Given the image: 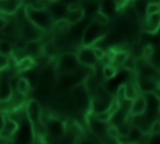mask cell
Segmentation results:
<instances>
[{"instance_id":"obj_1","label":"cell","mask_w":160,"mask_h":144,"mask_svg":"<svg viewBox=\"0 0 160 144\" xmlns=\"http://www.w3.org/2000/svg\"><path fill=\"white\" fill-rule=\"evenodd\" d=\"M24 13H25L26 19L39 30H50L54 24V19L51 18L48 10L34 9L31 5L26 4L24 8Z\"/></svg>"},{"instance_id":"obj_2","label":"cell","mask_w":160,"mask_h":144,"mask_svg":"<svg viewBox=\"0 0 160 144\" xmlns=\"http://www.w3.org/2000/svg\"><path fill=\"white\" fill-rule=\"evenodd\" d=\"M106 25H101L94 19L89 21V24L85 26L82 35H81V45L82 46H92L95 45L101 38H104L109 30L105 29Z\"/></svg>"},{"instance_id":"obj_3","label":"cell","mask_w":160,"mask_h":144,"mask_svg":"<svg viewBox=\"0 0 160 144\" xmlns=\"http://www.w3.org/2000/svg\"><path fill=\"white\" fill-rule=\"evenodd\" d=\"M71 101L72 105L75 108H78L79 110H86L90 106V95L85 88L84 80L80 81L79 84L74 85L71 89Z\"/></svg>"},{"instance_id":"obj_4","label":"cell","mask_w":160,"mask_h":144,"mask_svg":"<svg viewBox=\"0 0 160 144\" xmlns=\"http://www.w3.org/2000/svg\"><path fill=\"white\" fill-rule=\"evenodd\" d=\"M80 64L76 59V55L74 53H65L61 54L56 61V71L60 74H70V73H78L80 70Z\"/></svg>"},{"instance_id":"obj_5","label":"cell","mask_w":160,"mask_h":144,"mask_svg":"<svg viewBox=\"0 0 160 144\" xmlns=\"http://www.w3.org/2000/svg\"><path fill=\"white\" fill-rule=\"evenodd\" d=\"M46 135L50 136L54 140H61L66 131V125L64 121H61L59 118H49L46 121H44Z\"/></svg>"},{"instance_id":"obj_6","label":"cell","mask_w":160,"mask_h":144,"mask_svg":"<svg viewBox=\"0 0 160 144\" xmlns=\"http://www.w3.org/2000/svg\"><path fill=\"white\" fill-rule=\"evenodd\" d=\"M140 30L146 34H155L160 29V11L150 15H145L140 20Z\"/></svg>"},{"instance_id":"obj_7","label":"cell","mask_w":160,"mask_h":144,"mask_svg":"<svg viewBox=\"0 0 160 144\" xmlns=\"http://www.w3.org/2000/svg\"><path fill=\"white\" fill-rule=\"evenodd\" d=\"M75 55H76V59L81 66L94 68L99 63V60L95 58V55L92 53L91 46H82L81 45V48L75 53Z\"/></svg>"},{"instance_id":"obj_8","label":"cell","mask_w":160,"mask_h":144,"mask_svg":"<svg viewBox=\"0 0 160 144\" xmlns=\"http://www.w3.org/2000/svg\"><path fill=\"white\" fill-rule=\"evenodd\" d=\"M88 124H89V128H90V131L100 138L105 136L106 135V130H108V126H109V123H105V121H100L98 120L94 114L91 113L89 116H88Z\"/></svg>"},{"instance_id":"obj_9","label":"cell","mask_w":160,"mask_h":144,"mask_svg":"<svg viewBox=\"0 0 160 144\" xmlns=\"http://www.w3.org/2000/svg\"><path fill=\"white\" fill-rule=\"evenodd\" d=\"M146 109H148V99L139 94L138 96H135L132 100H131V104H130V109H129V114L130 115H139V114H144L146 113Z\"/></svg>"},{"instance_id":"obj_10","label":"cell","mask_w":160,"mask_h":144,"mask_svg":"<svg viewBox=\"0 0 160 144\" xmlns=\"http://www.w3.org/2000/svg\"><path fill=\"white\" fill-rule=\"evenodd\" d=\"M18 129H19V123L10 116H5L4 125L0 130V138H2L5 140L9 138H12L15 135V133L18 131Z\"/></svg>"},{"instance_id":"obj_11","label":"cell","mask_w":160,"mask_h":144,"mask_svg":"<svg viewBox=\"0 0 160 144\" xmlns=\"http://www.w3.org/2000/svg\"><path fill=\"white\" fill-rule=\"evenodd\" d=\"M136 85L140 93H154L156 89V80L151 79V78H144V76H139L138 75V80H136Z\"/></svg>"},{"instance_id":"obj_12","label":"cell","mask_w":160,"mask_h":144,"mask_svg":"<svg viewBox=\"0 0 160 144\" xmlns=\"http://www.w3.org/2000/svg\"><path fill=\"white\" fill-rule=\"evenodd\" d=\"M118 10L119 9L114 0H99V11L105 16H108L109 19H111Z\"/></svg>"},{"instance_id":"obj_13","label":"cell","mask_w":160,"mask_h":144,"mask_svg":"<svg viewBox=\"0 0 160 144\" xmlns=\"http://www.w3.org/2000/svg\"><path fill=\"white\" fill-rule=\"evenodd\" d=\"M84 18H85L84 9H82V6H80V8H76V9H66V14H65L64 19L70 25H72V24H76V23L81 21Z\"/></svg>"},{"instance_id":"obj_14","label":"cell","mask_w":160,"mask_h":144,"mask_svg":"<svg viewBox=\"0 0 160 144\" xmlns=\"http://www.w3.org/2000/svg\"><path fill=\"white\" fill-rule=\"evenodd\" d=\"M48 11L50 13V15H51V18L54 19V21H56V20H60V19H64V18H65L66 6L55 0V1H52V4L49 6Z\"/></svg>"},{"instance_id":"obj_15","label":"cell","mask_w":160,"mask_h":144,"mask_svg":"<svg viewBox=\"0 0 160 144\" xmlns=\"http://www.w3.org/2000/svg\"><path fill=\"white\" fill-rule=\"evenodd\" d=\"M22 78H25L28 80V83L30 84L31 89H35L38 83H39V78H40V69H38V66H32L25 71H22Z\"/></svg>"},{"instance_id":"obj_16","label":"cell","mask_w":160,"mask_h":144,"mask_svg":"<svg viewBox=\"0 0 160 144\" xmlns=\"http://www.w3.org/2000/svg\"><path fill=\"white\" fill-rule=\"evenodd\" d=\"M24 51L26 53L28 56L30 58H36L38 55L41 54V44L39 41V39H35V40H29L26 41V45H25V49Z\"/></svg>"},{"instance_id":"obj_17","label":"cell","mask_w":160,"mask_h":144,"mask_svg":"<svg viewBox=\"0 0 160 144\" xmlns=\"http://www.w3.org/2000/svg\"><path fill=\"white\" fill-rule=\"evenodd\" d=\"M22 0H0V10L5 14H14L21 5Z\"/></svg>"},{"instance_id":"obj_18","label":"cell","mask_w":160,"mask_h":144,"mask_svg":"<svg viewBox=\"0 0 160 144\" xmlns=\"http://www.w3.org/2000/svg\"><path fill=\"white\" fill-rule=\"evenodd\" d=\"M129 56V53L128 51H124V50H116L112 55H111V60H110V64L114 66V68H120L124 65L126 58Z\"/></svg>"},{"instance_id":"obj_19","label":"cell","mask_w":160,"mask_h":144,"mask_svg":"<svg viewBox=\"0 0 160 144\" xmlns=\"http://www.w3.org/2000/svg\"><path fill=\"white\" fill-rule=\"evenodd\" d=\"M126 136H128L129 144H130V143H140V144H141V140H142V138H144V133H142V130H141L140 128L131 125Z\"/></svg>"},{"instance_id":"obj_20","label":"cell","mask_w":160,"mask_h":144,"mask_svg":"<svg viewBox=\"0 0 160 144\" xmlns=\"http://www.w3.org/2000/svg\"><path fill=\"white\" fill-rule=\"evenodd\" d=\"M41 53H42L45 56H48V58H50V59H54V58L59 54V46H58L55 43L49 41V43L41 45Z\"/></svg>"},{"instance_id":"obj_21","label":"cell","mask_w":160,"mask_h":144,"mask_svg":"<svg viewBox=\"0 0 160 144\" xmlns=\"http://www.w3.org/2000/svg\"><path fill=\"white\" fill-rule=\"evenodd\" d=\"M124 85H125V91H126V99L132 100L135 96H138L140 94L136 83H134L131 80H128L126 83H124Z\"/></svg>"},{"instance_id":"obj_22","label":"cell","mask_w":160,"mask_h":144,"mask_svg":"<svg viewBox=\"0 0 160 144\" xmlns=\"http://www.w3.org/2000/svg\"><path fill=\"white\" fill-rule=\"evenodd\" d=\"M32 66H35L34 59L26 55V56L21 58V59L18 61V64H16V70H18L19 73H22V71H25V70H28V69H30V68H32Z\"/></svg>"},{"instance_id":"obj_23","label":"cell","mask_w":160,"mask_h":144,"mask_svg":"<svg viewBox=\"0 0 160 144\" xmlns=\"http://www.w3.org/2000/svg\"><path fill=\"white\" fill-rule=\"evenodd\" d=\"M149 61V64H151L155 69H158L160 71V48L156 46V48H152V51L151 54L148 56L146 59Z\"/></svg>"},{"instance_id":"obj_24","label":"cell","mask_w":160,"mask_h":144,"mask_svg":"<svg viewBox=\"0 0 160 144\" xmlns=\"http://www.w3.org/2000/svg\"><path fill=\"white\" fill-rule=\"evenodd\" d=\"M118 74V69L114 68L111 64H106V65H102V69H101V75L105 80H111L115 78V75Z\"/></svg>"},{"instance_id":"obj_25","label":"cell","mask_w":160,"mask_h":144,"mask_svg":"<svg viewBox=\"0 0 160 144\" xmlns=\"http://www.w3.org/2000/svg\"><path fill=\"white\" fill-rule=\"evenodd\" d=\"M16 89H18V93H19V94H21V95L25 96V95L31 90V86H30V84L28 83V80L21 76V78H19L18 81H16Z\"/></svg>"},{"instance_id":"obj_26","label":"cell","mask_w":160,"mask_h":144,"mask_svg":"<svg viewBox=\"0 0 160 144\" xmlns=\"http://www.w3.org/2000/svg\"><path fill=\"white\" fill-rule=\"evenodd\" d=\"M14 51V48H12V44L8 40H0V55H4V56H9L11 55Z\"/></svg>"},{"instance_id":"obj_27","label":"cell","mask_w":160,"mask_h":144,"mask_svg":"<svg viewBox=\"0 0 160 144\" xmlns=\"http://www.w3.org/2000/svg\"><path fill=\"white\" fill-rule=\"evenodd\" d=\"M52 1L55 0H34L32 3H30L29 5H31L34 9H39V10H48L49 6L52 4Z\"/></svg>"},{"instance_id":"obj_28","label":"cell","mask_w":160,"mask_h":144,"mask_svg":"<svg viewBox=\"0 0 160 144\" xmlns=\"http://www.w3.org/2000/svg\"><path fill=\"white\" fill-rule=\"evenodd\" d=\"M159 11H160V4L159 3H152V1L148 3L146 9H145V15L155 14V13H159Z\"/></svg>"},{"instance_id":"obj_29","label":"cell","mask_w":160,"mask_h":144,"mask_svg":"<svg viewBox=\"0 0 160 144\" xmlns=\"http://www.w3.org/2000/svg\"><path fill=\"white\" fill-rule=\"evenodd\" d=\"M94 116H95L98 120H100V121L109 123V121H110V119H111V113H110V111L106 109V110H104V111L95 113V114H94Z\"/></svg>"},{"instance_id":"obj_30","label":"cell","mask_w":160,"mask_h":144,"mask_svg":"<svg viewBox=\"0 0 160 144\" xmlns=\"http://www.w3.org/2000/svg\"><path fill=\"white\" fill-rule=\"evenodd\" d=\"M0 33L4 34L5 36H10V35H12V34L15 33V28H14V25H12L11 23L5 21V24H4L2 28L0 29Z\"/></svg>"},{"instance_id":"obj_31","label":"cell","mask_w":160,"mask_h":144,"mask_svg":"<svg viewBox=\"0 0 160 144\" xmlns=\"http://www.w3.org/2000/svg\"><path fill=\"white\" fill-rule=\"evenodd\" d=\"M126 99V91H125V85L121 84L118 86V90H116V96H115V100H118L119 103L120 101H124Z\"/></svg>"},{"instance_id":"obj_32","label":"cell","mask_w":160,"mask_h":144,"mask_svg":"<svg viewBox=\"0 0 160 144\" xmlns=\"http://www.w3.org/2000/svg\"><path fill=\"white\" fill-rule=\"evenodd\" d=\"M106 135L110 138V139H116L119 136V131H118V128L116 125H112V124H109L108 126V130H106Z\"/></svg>"},{"instance_id":"obj_33","label":"cell","mask_w":160,"mask_h":144,"mask_svg":"<svg viewBox=\"0 0 160 144\" xmlns=\"http://www.w3.org/2000/svg\"><path fill=\"white\" fill-rule=\"evenodd\" d=\"M160 133V119H155L149 126V134H159Z\"/></svg>"},{"instance_id":"obj_34","label":"cell","mask_w":160,"mask_h":144,"mask_svg":"<svg viewBox=\"0 0 160 144\" xmlns=\"http://www.w3.org/2000/svg\"><path fill=\"white\" fill-rule=\"evenodd\" d=\"M91 49H92V53H94V55H95V58H96L98 60H100V59L105 55V50L101 49V48H99V46H96V45H92Z\"/></svg>"},{"instance_id":"obj_35","label":"cell","mask_w":160,"mask_h":144,"mask_svg":"<svg viewBox=\"0 0 160 144\" xmlns=\"http://www.w3.org/2000/svg\"><path fill=\"white\" fill-rule=\"evenodd\" d=\"M146 144H160V133L159 134H151V136L148 139Z\"/></svg>"},{"instance_id":"obj_36","label":"cell","mask_w":160,"mask_h":144,"mask_svg":"<svg viewBox=\"0 0 160 144\" xmlns=\"http://www.w3.org/2000/svg\"><path fill=\"white\" fill-rule=\"evenodd\" d=\"M75 144H95L90 138H80V139H76Z\"/></svg>"},{"instance_id":"obj_37","label":"cell","mask_w":160,"mask_h":144,"mask_svg":"<svg viewBox=\"0 0 160 144\" xmlns=\"http://www.w3.org/2000/svg\"><path fill=\"white\" fill-rule=\"evenodd\" d=\"M56 1H59V3H60V4H62V5H65L66 8H68L69 5H71V4L81 3V0H56Z\"/></svg>"},{"instance_id":"obj_38","label":"cell","mask_w":160,"mask_h":144,"mask_svg":"<svg viewBox=\"0 0 160 144\" xmlns=\"http://www.w3.org/2000/svg\"><path fill=\"white\" fill-rule=\"evenodd\" d=\"M4 121H5V115H4V113L0 111V130H1V128L4 125Z\"/></svg>"},{"instance_id":"obj_39","label":"cell","mask_w":160,"mask_h":144,"mask_svg":"<svg viewBox=\"0 0 160 144\" xmlns=\"http://www.w3.org/2000/svg\"><path fill=\"white\" fill-rule=\"evenodd\" d=\"M5 21H6V20H5V18H0V29L2 28V25L5 24Z\"/></svg>"},{"instance_id":"obj_40","label":"cell","mask_w":160,"mask_h":144,"mask_svg":"<svg viewBox=\"0 0 160 144\" xmlns=\"http://www.w3.org/2000/svg\"><path fill=\"white\" fill-rule=\"evenodd\" d=\"M156 111H158V114L160 115V100H159V103H158V109H156Z\"/></svg>"},{"instance_id":"obj_41","label":"cell","mask_w":160,"mask_h":144,"mask_svg":"<svg viewBox=\"0 0 160 144\" xmlns=\"http://www.w3.org/2000/svg\"><path fill=\"white\" fill-rule=\"evenodd\" d=\"M25 1H26V3H28V4H30V3H32V1H34V0H25Z\"/></svg>"},{"instance_id":"obj_42","label":"cell","mask_w":160,"mask_h":144,"mask_svg":"<svg viewBox=\"0 0 160 144\" xmlns=\"http://www.w3.org/2000/svg\"><path fill=\"white\" fill-rule=\"evenodd\" d=\"M52 144H60V143H59V141H54Z\"/></svg>"},{"instance_id":"obj_43","label":"cell","mask_w":160,"mask_h":144,"mask_svg":"<svg viewBox=\"0 0 160 144\" xmlns=\"http://www.w3.org/2000/svg\"><path fill=\"white\" fill-rule=\"evenodd\" d=\"M0 18H2V16H1V15H0Z\"/></svg>"},{"instance_id":"obj_44","label":"cell","mask_w":160,"mask_h":144,"mask_svg":"<svg viewBox=\"0 0 160 144\" xmlns=\"http://www.w3.org/2000/svg\"><path fill=\"white\" fill-rule=\"evenodd\" d=\"M98 1H99V0H98Z\"/></svg>"}]
</instances>
